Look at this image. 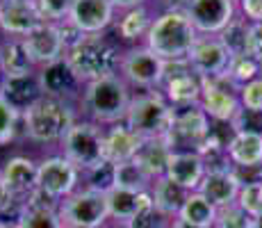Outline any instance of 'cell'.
I'll use <instances>...</instances> for the list:
<instances>
[{
	"mask_svg": "<svg viewBox=\"0 0 262 228\" xmlns=\"http://www.w3.org/2000/svg\"><path fill=\"white\" fill-rule=\"evenodd\" d=\"M196 39L199 32L185 9H167L150 23L146 32V48L153 50L164 62H180L189 57Z\"/></svg>",
	"mask_w": 262,
	"mask_h": 228,
	"instance_id": "1",
	"label": "cell"
},
{
	"mask_svg": "<svg viewBox=\"0 0 262 228\" xmlns=\"http://www.w3.org/2000/svg\"><path fill=\"white\" fill-rule=\"evenodd\" d=\"M133 103L130 89L121 75H107V78L94 80L84 85L82 91V108L94 123H121L128 114Z\"/></svg>",
	"mask_w": 262,
	"mask_h": 228,
	"instance_id": "2",
	"label": "cell"
},
{
	"mask_svg": "<svg viewBox=\"0 0 262 228\" xmlns=\"http://www.w3.org/2000/svg\"><path fill=\"white\" fill-rule=\"evenodd\" d=\"M64 57L82 85L107 78V75H117L121 64L117 48L100 34H84L73 48L67 50Z\"/></svg>",
	"mask_w": 262,
	"mask_h": 228,
	"instance_id": "3",
	"label": "cell"
},
{
	"mask_svg": "<svg viewBox=\"0 0 262 228\" xmlns=\"http://www.w3.org/2000/svg\"><path fill=\"white\" fill-rule=\"evenodd\" d=\"M75 121L78 119H75L71 103L50 98V96H41L32 108H28L23 112L25 135L32 141H39V144L62 141Z\"/></svg>",
	"mask_w": 262,
	"mask_h": 228,
	"instance_id": "4",
	"label": "cell"
},
{
	"mask_svg": "<svg viewBox=\"0 0 262 228\" xmlns=\"http://www.w3.org/2000/svg\"><path fill=\"white\" fill-rule=\"evenodd\" d=\"M176 108L164 98V94H144L133 98L123 123L142 139H164L173 121Z\"/></svg>",
	"mask_w": 262,
	"mask_h": 228,
	"instance_id": "5",
	"label": "cell"
},
{
	"mask_svg": "<svg viewBox=\"0 0 262 228\" xmlns=\"http://www.w3.org/2000/svg\"><path fill=\"white\" fill-rule=\"evenodd\" d=\"M64 158L80 171H87L105 160V130L94 121H75L62 139Z\"/></svg>",
	"mask_w": 262,
	"mask_h": 228,
	"instance_id": "6",
	"label": "cell"
},
{
	"mask_svg": "<svg viewBox=\"0 0 262 228\" xmlns=\"http://www.w3.org/2000/svg\"><path fill=\"white\" fill-rule=\"evenodd\" d=\"M107 217V194L89 187L75 190L59 203V219L69 228H100Z\"/></svg>",
	"mask_w": 262,
	"mask_h": 228,
	"instance_id": "7",
	"label": "cell"
},
{
	"mask_svg": "<svg viewBox=\"0 0 262 228\" xmlns=\"http://www.w3.org/2000/svg\"><path fill=\"white\" fill-rule=\"evenodd\" d=\"M208 135L210 116L203 112L201 105H191V108H176L164 141L171 146V151H196Z\"/></svg>",
	"mask_w": 262,
	"mask_h": 228,
	"instance_id": "8",
	"label": "cell"
},
{
	"mask_svg": "<svg viewBox=\"0 0 262 228\" xmlns=\"http://www.w3.org/2000/svg\"><path fill=\"white\" fill-rule=\"evenodd\" d=\"M203 91H201V108L203 112L214 121H230L237 116L242 110L239 103V87L228 78V75H219V78H201Z\"/></svg>",
	"mask_w": 262,
	"mask_h": 228,
	"instance_id": "9",
	"label": "cell"
},
{
	"mask_svg": "<svg viewBox=\"0 0 262 228\" xmlns=\"http://www.w3.org/2000/svg\"><path fill=\"white\" fill-rule=\"evenodd\" d=\"M119 69H121V78L125 82L135 85V87H142V89L162 87L164 59H160L146 46H137V48L125 50V55L121 57Z\"/></svg>",
	"mask_w": 262,
	"mask_h": 228,
	"instance_id": "10",
	"label": "cell"
},
{
	"mask_svg": "<svg viewBox=\"0 0 262 228\" xmlns=\"http://www.w3.org/2000/svg\"><path fill=\"white\" fill-rule=\"evenodd\" d=\"M164 98L173 108H191L201 103V78L191 71L187 59L180 62H164V80H162Z\"/></svg>",
	"mask_w": 262,
	"mask_h": 228,
	"instance_id": "11",
	"label": "cell"
},
{
	"mask_svg": "<svg viewBox=\"0 0 262 228\" xmlns=\"http://www.w3.org/2000/svg\"><path fill=\"white\" fill-rule=\"evenodd\" d=\"M185 14L196 32L203 37H219L235 18V0H187Z\"/></svg>",
	"mask_w": 262,
	"mask_h": 228,
	"instance_id": "12",
	"label": "cell"
},
{
	"mask_svg": "<svg viewBox=\"0 0 262 228\" xmlns=\"http://www.w3.org/2000/svg\"><path fill=\"white\" fill-rule=\"evenodd\" d=\"M80 169L64 155H50L39 162V187L55 199H67L78 190Z\"/></svg>",
	"mask_w": 262,
	"mask_h": 228,
	"instance_id": "13",
	"label": "cell"
},
{
	"mask_svg": "<svg viewBox=\"0 0 262 228\" xmlns=\"http://www.w3.org/2000/svg\"><path fill=\"white\" fill-rule=\"evenodd\" d=\"M23 44H25L30 59H32V64L39 69L46 67V64L57 62V59H62L67 55L57 23H48V21L39 23L32 32H28L23 37Z\"/></svg>",
	"mask_w": 262,
	"mask_h": 228,
	"instance_id": "14",
	"label": "cell"
},
{
	"mask_svg": "<svg viewBox=\"0 0 262 228\" xmlns=\"http://www.w3.org/2000/svg\"><path fill=\"white\" fill-rule=\"evenodd\" d=\"M230 59L233 57L219 42V37H199L187 62L199 78H219V75H226Z\"/></svg>",
	"mask_w": 262,
	"mask_h": 228,
	"instance_id": "15",
	"label": "cell"
},
{
	"mask_svg": "<svg viewBox=\"0 0 262 228\" xmlns=\"http://www.w3.org/2000/svg\"><path fill=\"white\" fill-rule=\"evenodd\" d=\"M39 23H43V16L34 0H0V30L5 34L23 39Z\"/></svg>",
	"mask_w": 262,
	"mask_h": 228,
	"instance_id": "16",
	"label": "cell"
},
{
	"mask_svg": "<svg viewBox=\"0 0 262 228\" xmlns=\"http://www.w3.org/2000/svg\"><path fill=\"white\" fill-rule=\"evenodd\" d=\"M242 185H244V180L239 178V174L233 167H228V169L205 171L199 192L219 210V208H226L230 203H237Z\"/></svg>",
	"mask_w": 262,
	"mask_h": 228,
	"instance_id": "17",
	"label": "cell"
},
{
	"mask_svg": "<svg viewBox=\"0 0 262 228\" xmlns=\"http://www.w3.org/2000/svg\"><path fill=\"white\" fill-rule=\"evenodd\" d=\"M39 80H41L43 96L67 100V103H71V98H75L78 91L84 87L78 75L73 73V69L69 67L67 57L39 69Z\"/></svg>",
	"mask_w": 262,
	"mask_h": 228,
	"instance_id": "18",
	"label": "cell"
},
{
	"mask_svg": "<svg viewBox=\"0 0 262 228\" xmlns=\"http://www.w3.org/2000/svg\"><path fill=\"white\" fill-rule=\"evenodd\" d=\"M114 9L112 0H78L69 21L82 34H100L112 25Z\"/></svg>",
	"mask_w": 262,
	"mask_h": 228,
	"instance_id": "19",
	"label": "cell"
},
{
	"mask_svg": "<svg viewBox=\"0 0 262 228\" xmlns=\"http://www.w3.org/2000/svg\"><path fill=\"white\" fill-rule=\"evenodd\" d=\"M205 162L196 151H171V158L167 162V176L176 185H180L187 192H199L201 180L205 176Z\"/></svg>",
	"mask_w": 262,
	"mask_h": 228,
	"instance_id": "20",
	"label": "cell"
},
{
	"mask_svg": "<svg viewBox=\"0 0 262 228\" xmlns=\"http://www.w3.org/2000/svg\"><path fill=\"white\" fill-rule=\"evenodd\" d=\"M0 180L7 185V190L16 199H28L39 187V164H34L25 155L9 158L0 169Z\"/></svg>",
	"mask_w": 262,
	"mask_h": 228,
	"instance_id": "21",
	"label": "cell"
},
{
	"mask_svg": "<svg viewBox=\"0 0 262 228\" xmlns=\"http://www.w3.org/2000/svg\"><path fill=\"white\" fill-rule=\"evenodd\" d=\"M0 96L23 114L25 110L32 108V105L43 96L39 71H30V73H23V75L3 78L0 80Z\"/></svg>",
	"mask_w": 262,
	"mask_h": 228,
	"instance_id": "22",
	"label": "cell"
},
{
	"mask_svg": "<svg viewBox=\"0 0 262 228\" xmlns=\"http://www.w3.org/2000/svg\"><path fill=\"white\" fill-rule=\"evenodd\" d=\"M230 164L242 167V169H260L262 167V135L239 130L233 133L230 141L226 144Z\"/></svg>",
	"mask_w": 262,
	"mask_h": 228,
	"instance_id": "23",
	"label": "cell"
},
{
	"mask_svg": "<svg viewBox=\"0 0 262 228\" xmlns=\"http://www.w3.org/2000/svg\"><path fill=\"white\" fill-rule=\"evenodd\" d=\"M142 144H144V139L135 135L123 121L114 123L112 128L105 133V160L114 162V164L128 162L139 153Z\"/></svg>",
	"mask_w": 262,
	"mask_h": 228,
	"instance_id": "24",
	"label": "cell"
},
{
	"mask_svg": "<svg viewBox=\"0 0 262 228\" xmlns=\"http://www.w3.org/2000/svg\"><path fill=\"white\" fill-rule=\"evenodd\" d=\"M153 203L150 192H130V190H121V187H112L107 192V210L110 217L123 221V226L130 219L139 215L146 205Z\"/></svg>",
	"mask_w": 262,
	"mask_h": 228,
	"instance_id": "25",
	"label": "cell"
},
{
	"mask_svg": "<svg viewBox=\"0 0 262 228\" xmlns=\"http://www.w3.org/2000/svg\"><path fill=\"white\" fill-rule=\"evenodd\" d=\"M189 192L183 190L180 185H176L173 180H169L167 176H160L158 180H153V187H150V199H153V205L164 219H171V217H178L180 208L185 205Z\"/></svg>",
	"mask_w": 262,
	"mask_h": 228,
	"instance_id": "26",
	"label": "cell"
},
{
	"mask_svg": "<svg viewBox=\"0 0 262 228\" xmlns=\"http://www.w3.org/2000/svg\"><path fill=\"white\" fill-rule=\"evenodd\" d=\"M30 71H34V64L25 50L23 39L7 37L5 42H0V73H3V78L23 75Z\"/></svg>",
	"mask_w": 262,
	"mask_h": 228,
	"instance_id": "27",
	"label": "cell"
},
{
	"mask_svg": "<svg viewBox=\"0 0 262 228\" xmlns=\"http://www.w3.org/2000/svg\"><path fill=\"white\" fill-rule=\"evenodd\" d=\"M176 219L185 221V224L194 228H214L216 224V208L205 199L201 192H189L185 205L180 208Z\"/></svg>",
	"mask_w": 262,
	"mask_h": 228,
	"instance_id": "28",
	"label": "cell"
},
{
	"mask_svg": "<svg viewBox=\"0 0 262 228\" xmlns=\"http://www.w3.org/2000/svg\"><path fill=\"white\" fill-rule=\"evenodd\" d=\"M169 158H171V146L164 139H144L139 153L135 155V160L144 167V171L153 180H158L160 176H164Z\"/></svg>",
	"mask_w": 262,
	"mask_h": 228,
	"instance_id": "29",
	"label": "cell"
},
{
	"mask_svg": "<svg viewBox=\"0 0 262 228\" xmlns=\"http://www.w3.org/2000/svg\"><path fill=\"white\" fill-rule=\"evenodd\" d=\"M114 187L130 192H150L153 187V178L144 171V167L137 160H128L117 164V178H114Z\"/></svg>",
	"mask_w": 262,
	"mask_h": 228,
	"instance_id": "30",
	"label": "cell"
},
{
	"mask_svg": "<svg viewBox=\"0 0 262 228\" xmlns=\"http://www.w3.org/2000/svg\"><path fill=\"white\" fill-rule=\"evenodd\" d=\"M249 37H251V23L244 16H235L226 25L224 32L219 34V42L226 46L230 57H237V55H246V50H249Z\"/></svg>",
	"mask_w": 262,
	"mask_h": 228,
	"instance_id": "31",
	"label": "cell"
},
{
	"mask_svg": "<svg viewBox=\"0 0 262 228\" xmlns=\"http://www.w3.org/2000/svg\"><path fill=\"white\" fill-rule=\"evenodd\" d=\"M150 23L153 21H150L148 9H146L144 5H139V7L128 9V12L123 14V18L117 23V34L123 42H135V39L144 37V34L148 32Z\"/></svg>",
	"mask_w": 262,
	"mask_h": 228,
	"instance_id": "32",
	"label": "cell"
},
{
	"mask_svg": "<svg viewBox=\"0 0 262 228\" xmlns=\"http://www.w3.org/2000/svg\"><path fill=\"white\" fill-rule=\"evenodd\" d=\"M18 228H64L59 219V210H46V208H30L21 205L16 217Z\"/></svg>",
	"mask_w": 262,
	"mask_h": 228,
	"instance_id": "33",
	"label": "cell"
},
{
	"mask_svg": "<svg viewBox=\"0 0 262 228\" xmlns=\"http://www.w3.org/2000/svg\"><path fill=\"white\" fill-rule=\"evenodd\" d=\"M260 67L262 64L258 62V59L251 57V55H237V57L230 59L226 75H228V78L242 89L244 85H249L251 80L260 78Z\"/></svg>",
	"mask_w": 262,
	"mask_h": 228,
	"instance_id": "34",
	"label": "cell"
},
{
	"mask_svg": "<svg viewBox=\"0 0 262 228\" xmlns=\"http://www.w3.org/2000/svg\"><path fill=\"white\" fill-rule=\"evenodd\" d=\"M87 176V187L89 190H96V192H103L107 194L110 190L114 187V178H117V164L110 160H103L100 164L92 167V169L84 171Z\"/></svg>",
	"mask_w": 262,
	"mask_h": 228,
	"instance_id": "35",
	"label": "cell"
},
{
	"mask_svg": "<svg viewBox=\"0 0 262 228\" xmlns=\"http://www.w3.org/2000/svg\"><path fill=\"white\" fill-rule=\"evenodd\" d=\"M237 205L251 219L262 215V180H249L242 185L239 196H237Z\"/></svg>",
	"mask_w": 262,
	"mask_h": 228,
	"instance_id": "36",
	"label": "cell"
},
{
	"mask_svg": "<svg viewBox=\"0 0 262 228\" xmlns=\"http://www.w3.org/2000/svg\"><path fill=\"white\" fill-rule=\"evenodd\" d=\"M21 119H23V114L0 96V146L14 141V137L18 133V121Z\"/></svg>",
	"mask_w": 262,
	"mask_h": 228,
	"instance_id": "37",
	"label": "cell"
},
{
	"mask_svg": "<svg viewBox=\"0 0 262 228\" xmlns=\"http://www.w3.org/2000/svg\"><path fill=\"white\" fill-rule=\"evenodd\" d=\"M34 3H37V9L43 16V21L62 23V21H69L78 0H34Z\"/></svg>",
	"mask_w": 262,
	"mask_h": 228,
	"instance_id": "38",
	"label": "cell"
},
{
	"mask_svg": "<svg viewBox=\"0 0 262 228\" xmlns=\"http://www.w3.org/2000/svg\"><path fill=\"white\" fill-rule=\"evenodd\" d=\"M214 228H251V217L237 203H230L216 210Z\"/></svg>",
	"mask_w": 262,
	"mask_h": 228,
	"instance_id": "39",
	"label": "cell"
},
{
	"mask_svg": "<svg viewBox=\"0 0 262 228\" xmlns=\"http://www.w3.org/2000/svg\"><path fill=\"white\" fill-rule=\"evenodd\" d=\"M239 103L244 110L262 114V78L251 80L249 85H244L239 89Z\"/></svg>",
	"mask_w": 262,
	"mask_h": 228,
	"instance_id": "40",
	"label": "cell"
},
{
	"mask_svg": "<svg viewBox=\"0 0 262 228\" xmlns=\"http://www.w3.org/2000/svg\"><path fill=\"white\" fill-rule=\"evenodd\" d=\"M246 55H251V57L262 64V23H251V37H249Z\"/></svg>",
	"mask_w": 262,
	"mask_h": 228,
	"instance_id": "41",
	"label": "cell"
},
{
	"mask_svg": "<svg viewBox=\"0 0 262 228\" xmlns=\"http://www.w3.org/2000/svg\"><path fill=\"white\" fill-rule=\"evenodd\" d=\"M239 9L249 23H262V0H239Z\"/></svg>",
	"mask_w": 262,
	"mask_h": 228,
	"instance_id": "42",
	"label": "cell"
},
{
	"mask_svg": "<svg viewBox=\"0 0 262 228\" xmlns=\"http://www.w3.org/2000/svg\"><path fill=\"white\" fill-rule=\"evenodd\" d=\"M14 203H16V196H14L12 192L7 190V185L0 180V215H5V212L12 210Z\"/></svg>",
	"mask_w": 262,
	"mask_h": 228,
	"instance_id": "43",
	"label": "cell"
},
{
	"mask_svg": "<svg viewBox=\"0 0 262 228\" xmlns=\"http://www.w3.org/2000/svg\"><path fill=\"white\" fill-rule=\"evenodd\" d=\"M114 3V7H119V9H135V7H139V5H144V0H112Z\"/></svg>",
	"mask_w": 262,
	"mask_h": 228,
	"instance_id": "44",
	"label": "cell"
},
{
	"mask_svg": "<svg viewBox=\"0 0 262 228\" xmlns=\"http://www.w3.org/2000/svg\"><path fill=\"white\" fill-rule=\"evenodd\" d=\"M169 226H171V228H194V226L185 224V221H180V219H171V221H169Z\"/></svg>",
	"mask_w": 262,
	"mask_h": 228,
	"instance_id": "45",
	"label": "cell"
},
{
	"mask_svg": "<svg viewBox=\"0 0 262 228\" xmlns=\"http://www.w3.org/2000/svg\"><path fill=\"white\" fill-rule=\"evenodd\" d=\"M251 228H262V215L255 217V219H251Z\"/></svg>",
	"mask_w": 262,
	"mask_h": 228,
	"instance_id": "46",
	"label": "cell"
},
{
	"mask_svg": "<svg viewBox=\"0 0 262 228\" xmlns=\"http://www.w3.org/2000/svg\"><path fill=\"white\" fill-rule=\"evenodd\" d=\"M0 228H18L16 221H0Z\"/></svg>",
	"mask_w": 262,
	"mask_h": 228,
	"instance_id": "47",
	"label": "cell"
},
{
	"mask_svg": "<svg viewBox=\"0 0 262 228\" xmlns=\"http://www.w3.org/2000/svg\"><path fill=\"white\" fill-rule=\"evenodd\" d=\"M114 228H128V226H114Z\"/></svg>",
	"mask_w": 262,
	"mask_h": 228,
	"instance_id": "48",
	"label": "cell"
},
{
	"mask_svg": "<svg viewBox=\"0 0 262 228\" xmlns=\"http://www.w3.org/2000/svg\"><path fill=\"white\" fill-rule=\"evenodd\" d=\"M164 228H171V226H169V224H167V226H164Z\"/></svg>",
	"mask_w": 262,
	"mask_h": 228,
	"instance_id": "49",
	"label": "cell"
},
{
	"mask_svg": "<svg viewBox=\"0 0 262 228\" xmlns=\"http://www.w3.org/2000/svg\"><path fill=\"white\" fill-rule=\"evenodd\" d=\"M64 228H69V226H64Z\"/></svg>",
	"mask_w": 262,
	"mask_h": 228,
	"instance_id": "50",
	"label": "cell"
}]
</instances>
